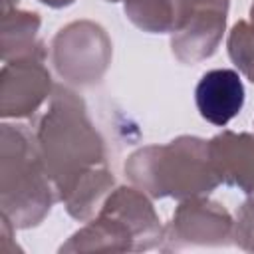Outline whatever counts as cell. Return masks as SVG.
I'll return each instance as SVG.
<instances>
[{
	"label": "cell",
	"instance_id": "5b68a950",
	"mask_svg": "<svg viewBox=\"0 0 254 254\" xmlns=\"http://www.w3.org/2000/svg\"><path fill=\"white\" fill-rule=\"evenodd\" d=\"M113 44L105 28L93 20H75L56 32L50 60L56 73L77 87L99 83L111 65Z\"/></svg>",
	"mask_w": 254,
	"mask_h": 254
},
{
	"label": "cell",
	"instance_id": "30bf717a",
	"mask_svg": "<svg viewBox=\"0 0 254 254\" xmlns=\"http://www.w3.org/2000/svg\"><path fill=\"white\" fill-rule=\"evenodd\" d=\"M208 155L220 183L246 194L254 192V135L220 131L208 141Z\"/></svg>",
	"mask_w": 254,
	"mask_h": 254
},
{
	"label": "cell",
	"instance_id": "8fae6325",
	"mask_svg": "<svg viewBox=\"0 0 254 254\" xmlns=\"http://www.w3.org/2000/svg\"><path fill=\"white\" fill-rule=\"evenodd\" d=\"M192 0H123L127 20L147 34H175L189 14Z\"/></svg>",
	"mask_w": 254,
	"mask_h": 254
},
{
	"label": "cell",
	"instance_id": "ba28073f",
	"mask_svg": "<svg viewBox=\"0 0 254 254\" xmlns=\"http://www.w3.org/2000/svg\"><path fill=\"white\" fill-rule=\"evenodd\" d=\"M230 0H192L185 26L171 34V52L181 64H200L214 56L226 32Z\"/></svg>",
	"mask_w": 254,
	"mask_h": 254
},
{
	"label": "cell",
	"instance_id": "277c9868",
	"mask_svg": "<svg viewBox=\"0 0 254 254\" xmlns=\"http://www.w3.org/2000/svg\"><path fill=\"white\" fill-rule=\"evenodd\" d=\"M149 198L135 185L113 187L95 216L75 230L60 246V252H145L159 248L165 226Z\"/></svg>",
	"mask_w": 254,
	"mask_h": 254
},
{
	"label": "cell",
	"instance_id": "9a60e30c",
	"mask_svg": "<svg viewBox=\"0 0 254 254\" xmlns=\"http://www.w3.org/2000/svg\"><path fill=\"white\" fill-rule=\"evenodd\" d=\"M38 2H42L48 8H65V6H71L75 0H38Z\"/></svg>",
	"mask_w": 254,
	"mask_h": 254
},
{
	"label": "cell",
	"instance_id": "7a4b0ae2",
	"mask_svg": "<svg viewBox=\"0 0 254 254\" xmlns=\"http://www.w3.org/2000/svg\"><path fill=\"white\" fill-rule=\"evenodd\" d=\"M125 177L151 198L208 196L218 185L208 155V141L196 135H179L163 145H145L133 151Z\"/></svg>",
	"mask_w": 254,
	"mask_h": 254
},
{
	"label": "cell",
	"instance_id": "6da1fadb",
	"mask_svg": "<svg viewBox=\"0 0 254 254\" xmlns=\"http://www.w3.org/2000/svg\"><path fill=\"white\" fill-rule=\"evenodd\" d=\"M40 157L64 204L115 185L101 133L85 101L69 87L56 85L36 127Z\"/></svg>",
	"mask_w": 254,
	"mask_h": 254
},
{
	"label": "cell",
	"instance_id": "d6986e66",
	"mask_svg": "<svg viewBox=\"0 0 254 254\" xmlns=\"http://www.w3.org/2000/svg\"><path fill=\"white\" fill-rule=\"evenodd\" d=\"M252 194H254V192H252Z\"/></svg>",
	"mask_w": 254,
	"mask_h": 254
},
{
	"label": "cell",
	"instance_id": "9c48e42d",
	"mask_svg": "<svg viewBox=\"0 0 254 254\" xmlns=\"http://www.w3.org/2000/svg\"><path fill=\"white\" fill-rule=\"evenodd\" d=\"M246 91L236 69L218 67L202 73L194 87V103L204 121L216 127L228 125L244 107Z\"/></svg>",
	"mask_w": 254,
	"mask_h": 254
},
{
	"label": "cell",
	"instance_id": "8992f818",
	"mask_svg": "<svg viewBox=\"0 0 254 254\" xmlns=\"http://www.w3.org/2000/svg\"><path fill=\"white\" fill-rule=\"evenodd\" d=\"M234 234V218L224 204L208 196H192L179 200L171 220L163 230V252H179L189 248H220L230 246Z\"/></svg>",
	"mask_w": 254,
	"mask_h": 254
},
{
	"label": "cell",
	"instance_id": "5bb4252c",
	"mask_svg": "<svg viewBox=\"0 0 254 254\" xmlns=\"http://www.w3.org/2000/svg\"><path fill=\"white\" fill-rule=\"evenodd\" d=\"M232 242L244 252H254V194H248L234 216Z\"/></svg>",
	"mask_w": 254,
	"mask_h": 254
},
{
	"label": "cell",
	"instance_id": "3957f363",
	"mask_svg": "<svg viewBox=\"0 0 254 254\" xmlns=\"http://www.w3.org/2000/svg\"><path fill=\"white\" fill-rule=\"evenodd\" d=\"M58 200L40 157L36 133L24 123L0 125V206L16 228H34Z\"/></svg>",
	"mask_w": 254,
	"mask_h": 254
},
{
	"label": "cell",
	"instance_id": "52a82bcc",
	"mask_svg": "<svg viewBox=\"0 0 254 254\" xmlns=\"http://www.w3.org/2000/svg\"><path fill=\"white\" fill-rule=\"evenodd\" d=\"M52 73L46 65L44 44L22 58L4 62L0 69V117H32L54 91Z\"/></svg>",
	"mask_w": 254,
	"mask_h": 254
},
{
	"label": "cell",
	"instance_id": "2e32d148",
	"mask_svg": "<svg viewBox=\"0 0 254 254\" xmlns=\"http://www.w3.org/2000/svg\"><path fill=\"white\" fill-rule=\"evenodd\" d=\"M16 4H18V0H2V12H8V10L16 8Z\"/></svg>",
	"mask_w": 254,
	"mask_h": 254
},
{
	"label": "cell",
	"instance_id": "e0dca14e",
	"mask_svg": "<svg viewBox=\"0 0 254 254\" xmlns=\"http://www.w3.org/2000/svg\"><path fill=\"white\" fill-rule=\"evenodd\" d=\"M250 18H252V22H254V2H252V6H250Z\"/></svg>",
	"mask_w": 254,
	"mask_h": 254
},
{
	"label": "cell",
	"instance_id": "4fadbf2b",
	"mask_svg": "<svg viewBox=\"0 0 254 254\" xmlns=\"http://www.w3.org/2000/svg\"><path fill=\"white\" fill-rule=\"evenodd\" d=\"M226 52L236 69L254 83V22L238 20L226 38Z\"/></svg>",
	"mask_w": 254,
	"mask_h": 254
},
{
	"label": "cell",
	"instance_id": "7c38bea8",
	"mask_svg": "<svg viewBox=\"0 0 254 254\" xmlns=\"http://www.w3.org/2000/svg\"><path fill=\"white\" fill-rule=\"evenodd\" d=\"M42 26V18L38 12L12 8L2 12V32H0V48L2 62H10L32 54L42 46L38 40V32Z\"/></svg>",
	"mask_w": 254,
	"mask_h": 254
},
{
	"label": "cell",
	"instance_id": "ac0fdd59",
	"mask_svg": "<svg viewBox=\"0 0 254 254\" xmlns=\"http://www.w3.org/2000/svg\"><path fill=\"white\" fill-rule=\"evenodd\" d=\"M105 2H123V0H105Z\"/></svg>",
	"mask_w": 254,
	"mask_h": 254
}]
</instances>
